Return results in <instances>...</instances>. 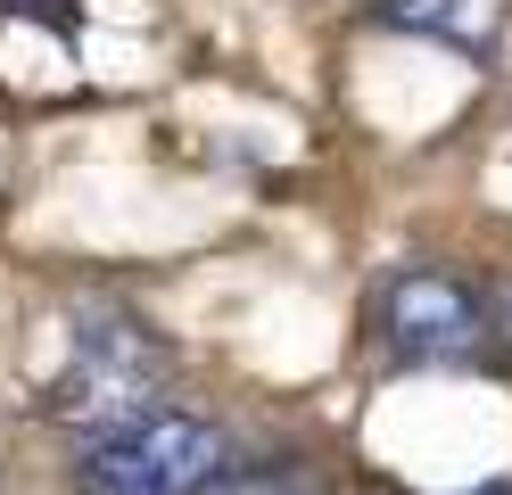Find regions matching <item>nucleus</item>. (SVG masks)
Listing matches in <instances>:
<instances>
[{
    "mask_svg": "<svg viewBox=\"0 0 512 495\" xmlns=\"http://www.w3.org/2000/svg\"><path fill=\"white\" fill-rule=\"evenodd\" d=\"M496 330H504V339H512V289L496 297Z\"/></svg>",
    "mask_w": 512,
    "mask_h": 495,
    "instance_id": "6",
    "label": "nucleus"
},
{
    "mask_svg": "<svg viewBox=\"0 0 512 495\" xmlns=\"http://www.w3.org/2000/svg\"><path fill=\"white\" fill-rule=\"evenodd\" d=\"M223 479H232L223 421L182 405H149L100 438H83L75 454V495H215Z\"/></svg>",
    "mask_w": 512,
    "mask_h": 495,
    "instance_id": "2",
    "label": "nucleus"
},
{
    "mask_svg": "<svg viewBox=\"0 0 512 495\" xmlns=\"http://www.w3.org/2000/svg\"><path fill=\"white\" fill-rule=\"evenodd\" d=\"M372 330L397 363H471L496 339V297L463 281L455 264H405L372 297Z\"/></svg>",
    "mask_w": 512,
    "mask_h": 495,
    "instance_id": "3",
    "label": "nucleus"
},
{
    "mask_svg": "<svg viewBox=\"0 0 512 495\" xmlns=\"http://www.w3.org/2000/svg\"><path fill=\"white\" fill-rule=\"evenodd\" d=\"M471 495H512V479H488V487H471Z\"/></svg>",
    "mask_w": 512,
    "mask_h": 495,
    "instance_id": "7",
    "label": "nucleus"
},
{
    "mask_svg": "<svg viewBox=\"0 0 512 495\" xmlns=\"http://www.w3.org/2000/svg\"><path fill=\"white\" fill-rule=\"evenodd\" d=\"M380 25L422 33V42H446L463 58H496L504 25H512V0H380Z\"/></svg>",
    "mask_w": 512,
    "mask_h": 495,
    "instance_id": "4",
    "label": "nucleus"
},
{
    "mask_svg": "<svg viewBox=\"0 0 512 495\" xmlns=\"http://www.w3.org/2000/svg\"><path fill=\"white\" fill-rule=\"evenodd\" d=\"M0 17H34L50 33H75V0H0Z\"/></svg>",
    "mask_w": 512,
    "mask_h": 495,
    "instance_id": "5",
    "label": "nucleus"
},
{
    "mask_svg": "<svg viewBox=\"0 0 512 495\" xmlns=\"http://www.w3.org/2000/svg\"><path fill=\"white\" fill-rule=\"evenodd\" d=\"M166 380H174L166 330L149 314H133V306H116V297H91L67 322V363H58V380L42 388V413L83 429V438H100V429L149 413L157 396H166Z\"/></svg>",
    "mask_w": 512,
    "mask_h": 495,
    "instance_id": "1",
    "label": "nucleus"
}]
</instances>
